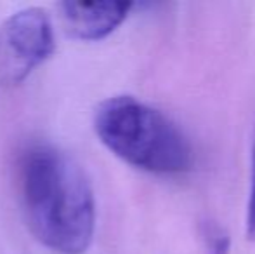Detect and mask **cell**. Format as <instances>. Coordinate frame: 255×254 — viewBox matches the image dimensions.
<instances>
[{"instance_id": "obj_1", "label": "cell", "mask_w": 255, "mask_h": 254, "mask_svg": "<svg viewBox=\"0 0 255 254\" xmlns=\"http://www.w3.org/2000/svg\"><path fill=\"white\" fill-rule=\"evenodd\" d=\"M21 204L31 234L57 254H84L96 232V197L85 171L51 145H33L19 164Z\"/></svg>"}, {"instance_id": "obj_2", "label": "cell", "mask_w": 255, "mask_h": 254, "mask_svg": "<svg viewBox=\"0 0 255 254\" xmlns=\"http://www.w3.org/2000/svg\"><path fill=\"white\" fill-rule=\"evenodd\" d=\"M94 129L110 152L135 169L181 174L193 164V148L181 127L134 96L104 99L96 108Z\"/></svg>"}, {"instance_id": "obj_3", "label": "cell", "mask_w": 255, "mask_h": 254, "mask_svg": "<svg viewBox=\"0 0 255 254\" xmlns=\"http://www.w3.org/2000/svg\"><path fill=\"white\" fill-rule=\"evenodd\" d=\"M56 51L54 26L40 7H26L0 24V73L9 84L24 80Z\"/></svg>"}, {"instance_id": "obj_4", "label": "cell", "mask_w": 255, "mask_h": 254, "mask_svg": "<svg viewBox=\"0 0 255 254\" xmlns=\"http://www.w3.org/2000/svg\"><path fill=\"white\" fill-rule=\"evenodd\" d=\"M66 31L80 40H101L113 33L132 9L130 2H68L59 3Z\"/></svg>"}, {"instance_id": "obj_5", "label": "cell", "mask_w": 255, "mask_h": 254, "mask_svg": "<svg viewBox=\"0 0 255 254\" xmlns=\"http://www.w3.org/2000/svg\"><path fill=\"white\" fill-rule=\"evenodd\" d=\"M202 239L207 254H228L231 248V241L224 228L215 221H202Z\"/></svg>"}, {"instance_id": "obj_6", "label": "cell", "mask_w": 255, "mask_h": 254, "mask_svg": "<svg viewBox=\"0 0 255 254\" xmlns=\"http://www.w3.org/2000/svg\"><path fill=\"white\" fill-rule=\"evenodd\" d=\"M247 234L252 241H255V145L252 155V188H250L249 213H247Z\"/></svg>"}]
</instances>
